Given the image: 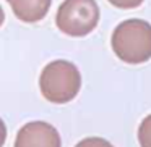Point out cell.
I'll return each mask as SVG.
<instances>
[{
    "instance_id": "obj_2",
    "label": "cell",
    "mask_w": 151,
    "mask_h": 147,
    "mask_svg": "<svg viewBox=\"0 0 151 147\" xmlns=\"http://www.w3.org/2000/svg\"><path fill=\"white\" fill-rule=\"evenodd\" d=\"M81 75L72 62L54 60L44 66L39 76V89L52 104H67L78 95Z\"/></svg>"
},
{
    "instance_id": "obj_4",
    "label": "cell",
    "mask_w": 151,
    "mask_h": 147,
    "mask_svg": "<svg viewBox=\"0 0 151 147\" xmlns=\"http://www.w3.org/2000/svg\"><path fill=\"white\" fill-rule=\"evenodd\" d=\"M15 147H62L60 134L46 121H31L20 128Z\"/></svg>"
},
{
    "instance_id": "obj_6",
    "label": "cell",
    "mask_w": 151,
    "mask_h": 147,
    "mask_svg": "<svg viewBox=\"0 0 151 147\" xmlns=\"http://www.w3.org/2000/svg\"><path fill=\"white\" fill-rule=\"evenodd\" d=\"M138 142L141 147H151V113L138 126Z\"/></svg>"
},
{
    "instance_id": "obj_5",
    "label": "cell",
    "mask_w": 151,
    "mask_h": 147,
    "mask_svg": "<svg viewBox=\"0 0 151 147\" xmlns=\"http://www.w3.org/2000/svg\"><path fill=\"white\" fill-rule=\"evenodd\" d=\"M15 16L23 23H37L49 13L52 0H7Z\"/></svg>"
},
{
    "instance_id": "obj_8",
    "label": "cell",
    "mask_w": 151,
    "mask_h": 147,
    "mask_svg": "<svg viewBox=\"0 0 151 147\" xmlns=\"http://www.w3.org/2000/svg\"><path fill=\"white\" fill-rule=\"evenodd\" d=\"M107 2L117 8H122V10H132V8L140 7L145 0H107Z\"/></svg>"
},
{
    "instance_id": "obj_3",
    "label": "cell",
    "mask_w": 151,
    "mask_h": 147,
    "mask_svg": "<svg viewBox=\"0 0 151 147\" xmlns=\"http://www.w3.org/2000/svg\"><path fill=\"white\" fill-rule=\"evenodd\" d=\"M101 11L96 0H63L55 15V24L70 37H85L96 29Z\"/></svg>"
},
{
    "instance_id": "obj_1",
    "label": "cell",
    "mask_w": 151,
    "mask_h": 147,
    "mask_svg": "<svg viewBox=\"0 0 151 147\" xmlns=\"http://www.w3.org/2000/svg\"><path fill=\"white\" fill-rule=\"evenodd\" d=\"M114 53L125 63L140 65L151 58V24L143 20H127L117 24L111 37Z\"/></svg>"
},
{
    "instance_id": "obj_9",
    "label": "cell",
    "mask_w": 151,
    "mask_h": 147,
    "mask_svg": "<svg viewBox=\"0 0 151 147\" xmlns=\"http://www.w3.org/2000/svg\"><path fill=\"white\" fill-rule=\"evenodd\" d=\"M5 141H7V126H5V123L0 118V147H4Z\"/></svg>"
},
{
    "instance_id": "obj_7",
    "label": "cell",
    "mask_w": 151,
    "mask_h": 147,
    "mask_svg": "<svg viewBox=\"0 0 151 147\" xmlns=\"http://www.w3.org/2000/svg\"><path fill=\"white\" fill-rule=\"evenodd\" d=\"M75 147H114V146L102 137H85Z\"/></svg>"
},
{
    "instance_id": "obj_10",
    "label": "cell",
    "mask_w": 151,
    "mask_h": 147,
    "mask_svg": "<svg viewBox=\"0 0 151 147\" xmlns=\"http://www.w3.org/2000/svg\"><path fill=\"white\" fill-rule=\"evenodd\" d=\"M4 21H5V13H4V8L0 7V26L4 24Z\"/></svg>"
}]
</instances>
